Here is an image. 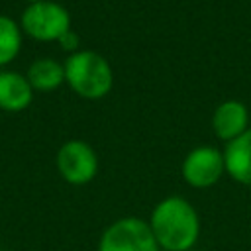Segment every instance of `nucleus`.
<instances>
[{
    "mask_svg": "<svg viewBox=\"0 0 251 251\" xmlns=\"http://www.w3.org/2000/svg\"><path fill=\"white\" fill-rule=\"evenodd\" d=\"M149 227L165 251H188L200 237V218L182 196L163 198L151 212Z\"/></svg>",
    "mask_w": 251,
    "mask_h": 251,
    "instance_id": "1",
    "label": "nucleus"
},
{
    "mask_svg": "<svg viewBox=\"0 0 251 251\" xmlns=\"http://www.w3.org/2000/svg\"><path fill=\"white\" fill-rule=\"evenodd\" d=\"M63 67L65 80L82 98H102L112 88L110 63L94 51H75Z\"/></svg>",
    "mask_w": 251,
    "mask_h": 251,
    "instance_id": "2",
    "label": "nucleus"
},
{
    "mask_svg": "<svg viewBox=\"0 0 251 251\" xmlns=\"http://www.w3.org/2000/svg\"><path fill=\"white\" fill-rule=\"evenodd\" d=\"M96 251H163L149 227V222L126 216L110 224L98 241Z\"/></svg>",
    "mask_w": 251,
    "mask_h": 251,
    "instance_id": "3",
    "label": "nucleus"
},
{
    "mask_svg": "<svg viewBox=\"0 0 251 251\" xmlns=\"http://www.w3.org/2000/svg\"><path fill=\"white\" fill-rule=\"evenodd\" d=\"M22 27L27 35L39 41H55L71 29L67 8L57 2L41 0L29 4L22 14Z\"/></svg>",
    "mask_w": 251,
    "mask_h": 251,
    "instance_id": "4",
    "label": "nucleus"
},
{
    "mask_svg": "<svg viewBox=\"0 0 251 251\" xmlns=\"http://www.w3.org/2000/svg\"><path fill=\"white\" fill-rule=\"evenodd\" d=\"M57 171L69 184H86L96 176L98 157L94 149L80 139L63 143L57 151Z\"/></svg>",
    "mask_w": 251,
    "mask_h": 251,
    "instance_id": "5",
    "label": "nucleus"
},
{
    "mask_svg": "<svg viewBox=\"0 0 251 251\" xmlns=\"http://www.w3.org/2000/svg\"><path fill=\"white\" fill-rule=\"evenodd\" d=\"M182 178L194 188H208L220 180L226 171L224 153L216 147H196L182 161Z\"/></svg>",
    "mask_w": 251,
    "mask_h": 251,
    "instance_id": "6",
    "label": "nucleus"
},
{
    "mask_svg": "<svg viewBox=\"0 0 251 251\" xmlns=\"http://www.w3.org/2000/svg\"><path fill=\"white\" fill-rule=\"evenodd\" d=\"M224 165L226 173L233 180L251 186V127H247L239 137L227 141Z\"/></svg>",
    "mask_w": 251,
    "mask_h": 251,
    "instance_id": "7",
    "label": "nucleus"
},
{
    "mask_svg": "<svg viewBox=\"0 0 251 251\" xmlns=\"http://www.w3.org/2000/svg\"><path fill=\"white\" fill-rule=\"evenodd\" d=\"M247 120H249L247 108L241 102L226 100L216 108V112L212 116V127L220 139L231 141L247 129Z\"/></svg>",
    "mask_w": 251,
    "mask_h": 251,
    "instance_id": "8",
    "label": "nucleus"
},
{
    "mask_svg": "<svg viewBox=\"0 0 251 251\" xmlns=\"http://www.w3.org/2000/svg\"><path fill=\"white\" fill-rule=\"evenodd\" d=\"M33 88L29 80L14 71L0 73V108L8 112H20L29 106Z\"/></svg>",
    "mask_w": 251,
    "mask_h": 251,
    "instance_id": "9",
    "label": "nucleus"
},
{
    "mask_svg": "<svg viewBox=\"0 0 251 251\" xmlns=\"http://www.w3.org/2000/svg\"><path fill=\"white\" fill-rule=\"evenodd\" d=\"M25 78L35 90H53L65 80V67L55 59H37L29 65Z\"/></svg>",
    "mask_w": 251,
    "mask_h": 251,
    "instance_id": "10",
    "label": "nucleus"
},
{
    "mask_svg": "<svg viewBox=\"0 0 251 251\" xmlns=\"http://www.w3.org/2000/svg\"><path fill=\"white\" fill-rule=\"evenodd\" d=\"M22 45V31L18 27V24L8 18V16H0V67L10 63Z\"/></svg>",
    "mask_w": 251,
    "mask_h": 251,
    "instance_id": "11",
    "label": "nucleus"
},
{
    "mask_svg": "<svg viewBox=\"0 0 251 251\" xmlns=\"http://www.w3.org/2000/svg\"><path fill=\"white\" fill-rule=\"evenodd\" d=\"M57 41H59L61 47L67 49V51H76V49H78V35H76L75 31H71V29H69L67 33H63Z\"/></svg>",
    "mask_w": 251,
    "mask_h": 251,
    "instance_id": "12",
    "label": "nucleus"
},
{
    "mask_svg": "<svg viewBox=\"0 0 251 251\" xmlns=\"http://www.w3.org/2000/svg\"><path fill=\"white\" fill-rule=\"evenodd\" d=\"M27 2H29V4H33V2H41V0H27Z\"/></svg>",
    "mask_w": 251,
    "mask_h": 251,
    "instance_id": "13",
    "label": "nucleus"
}]
</instances>
